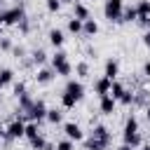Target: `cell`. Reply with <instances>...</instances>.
<instances>
[{"mask_svg": "<svg viewBox=\"0 0 150 150\" xmlns=\"http://www.w3.org/2000/svg\"><path fill=\"white\" fill-rule=\"evenodd\" d=\"M108 148H110L108 143H103V141H98V138H94V136L84 138V150H108Z\"/></svg>", "mask_w": 150, "mask_h": 150, "instance_id": "5bb4252c", "label": "cell"}, {"mask_svg": "<svg viewBox=\"0 0 150 150\" xmlns=\"http://www.w3.org/2000/svg\"><path fill=\"white\" fill-rule=\"evenodd\" d=\"M112 82H115V80H108L105 75H101V77L94 82V91H96V94L103 98V96H108V94H110V89H112Z\"/></svg>", "mask_w": 150, "mask_h": 150, "instance_id": "ba28073f", "label": "cell"}, {"mask_svg": "<svg viewBox=\"0 0 150 150\" xmlns=\"http://www.w3.org/2000/svg\"><path fill=\"white\" fill-rule=\"evenodd\" d=\"M5 136H7V129H5L2 124H0V138H5Z\"/></svg>", "mask_w": 150, "mask_h": 150, "instance_id": "74e56055", "label": "cell"}, {"mask_svg": "<svg viewBox=\"0 0 150 150\" xmlns=\"http://www.w3.org/2000/svg\"><path fill=\"white\" fill-rule=\"evenodd\" d=\"M12 52H14V56H16V59H21V56H23V47H14Z\"/></svg>", "mask_w": 150, "mask_h": 150, "instance_id": "8d00e7d4", "label": "cell"}, {"mask_svg": "<svg viewBox=\"0 0 150 150\" xmlns=\"http://www.w3.org/2000/svg\"><path fill=\"white\" fill-rule=\"evenodd\" d=\"M47 38H49V45H52V47H56V49H61V47H63V42H66V35H63V30H61V28H52Z\"/></svg>", "mask_w": 150, "mask_h": 150, "instance_id": "30bf717a", "label": "cell"}, {"mask_svg": "<svg viewBox=\"0 0 150 150\" xmlns=\"http://www.w3.org/2000/svg\"><path fill=\"white\" fill-rule=\"evenodd\" d=\"M2 28H5V26H2V23H0V40H2V38H5V35H2Z\"/></svg>", "mask_w": 150, "mask_h": 150, "instance_id": "60d3db41", "label": "cell"}, {"mask_svg": "<svg viewBox=\"0 0 150 150\" xmlns=\"http://www.w3.org/2000/svg\"><path fill=\"white\" fill-rule=\"evenodd\" d=\"M145 117H148V122H150V103L145 105Z\"/></svg>", "mask_w": 150, "mask_h": 150, "instance_id": "f35d334b", "label": "cell"}, {"mask_svg": "<svg viewBox=\"0 0 150 150\" xmlns=\"http://www.w3.org/2000/svg\"><path fill=\"white\" fill-rule=\"evenodd\" d=\"M122 12H124V0H105L103 2V16L110 23H122Z\"/></svg>", "mask_w": 150, "mask_h": 150, "instance_id": "277c9868", "label": "cell"}, {"mask_svg": "<svg viewBox=\"0 0 150 150\" xmlns=\"http://www.w3.org/2000/svg\"><path fill=\"white\" fill-rule=\"evenodd\" d=\"M0 49H2V52H12V49H14L12 40H9V38H2V40H0Z\"/></svg>", "mask_w": 150, "mask_h": 150, "instance_id": "1f68e13d", "label": "cell"}, {"mask_svg": "<svg viewBox=\"0 0 150 150\" xmlns=\"http://www.w3.org/2000/svg\"><path fill=\"white\" fill-rule=\"evenodd\" d=\"M54 77H56V70L54 68H40L38 75H35V82L38 84H49Z\"/></svg>", "mask_w": 150, "mask_h": 150, "instance_id": "7c38bea8", "label": "cell"}, {"mask_svg": "<svg viewBox=\"0 0 150 150\" xmlns=\"http://www.w3.org/2000/svg\"><path fill=\"white\" fill-rule=\"evenodd\" d=\"M52 68H54L56 75H61V77H70V73L75 70L73 63L68 61V54L61 52V49H56V54L52 56Z\"/></svg>", "mask_w": 150, "mask_h": 150, "instance_id": "3957f363", "label": "cell"}, {"mask_svg": "<svg viewBox=\"0 0 150 150\" xmlns=\"http://www.w3.org/2000/svg\"><path fill=\"white\" fill-rule=\"evenodd\" d=\"M14 94H16V96L28 94V91H26V84H23V82H14Z\"/></svg>", "mask_w": 150, "mask_h": 150, "instance_id": "d6a6232c", "label": "cell"}, {"mask_svg": "<svg viewBox=\"0 0 150 150\" xmlns=\"http://www.w3.org/2000/svg\"><path fill=\"white\" fill-rule=\"evenodd\" d=\"M63 134H66V138H70V141H84V131H82L80 124H75V122H66V124H63Z\"/></svg>", "mask_w": 150, "mask_h": 150, "instance_id": "52a82bcc", "label": "cell"}, {"mask_svg": "<svg viewBox=\"0 0 150 150\" xmlns=\"http://www.w3.org/2000/svg\"><path fill=\"white\" fill-rule=\"evenodd\" d=\"M115 105H117V101L108 94V96H103V98H101V105H98V108H101V112H103V115H112V112H115Z\"/></svg>", "mask_w": 150, "mask_h": 150, "instance_id": "4fadbf2b", "label": "cell"}, {"mask_svg": "<svg viewBox=\"0 0 150 150\" xmlns=\"http://www.w3.org/2000/svg\"><path fill=\"white\" fill-rule=\"evenodd\" d=\"M28 143H30V148H33V150H45V145H47V141L42 138V134H40L38 138H33V141H28Z\"/></svg>", "mask_w": 150, "mask_h": 150, "instance_id": "83f0119b", "label": "cell"}, {"mask_svg": "<svg viewBox=\"0 0 150 150\" xmlns=\"http://www.w3.org/2000/svg\"><path fill=\"white\" fill-rule=\"evenodd\" d=\"M0 141H2V138H0Z\"/></svg>", "mask_w": 150, "mask_h": 150, "instance_id": "7bdbcfd3", "label": "cell"}, {"mask_svg": "<svg viewBox=\"0 0 150 150\" xmlns=\"http://www.w3.org/2000/svg\"><path fill=\"white\" fill-rule=\"evenodd\" d=\"M61 120H63V112H61V110H56V108H49V110H47V122L59 124Z\"/></svg>", "mask_w": 150, "mask_h": 150, "instance_id": "484cf974", "label": "cell"}, {"mask_svg": "<svg viewBox=\"0 0 150 150\" xmlns=\"http://www.w3.org/2000/svg\"><path fill=\"white\" fill-rule=\"evenodd\" d=\"M98 33V23L94 21V19H87L84 21V26H82V35H87V38H94Z\"/></svg>", "mask_w": 150, "mask_h": 150, "instance_id": "ac0fdd59", "label": "cell"}, {"mask_svg": "<svg viewBox=\"0 0 150 150\" xmlns=\"http://www.w3.org/2000/svg\"><path fill=\"white\" fill-rule=\"evenodd\" d=\"M75 73H77L80 77H89V63H87V61L75 63Z\"/></svg>", "mask_w": 150, "mask_h": 150, "instance_id": "4316f807", "label": "cell"}, {"mask_svg": "<svg viewBox=\"0 0 150 150\" xmlns=\"http://www.w3.org/2000/svg\"><path fill=\"white\" fill-rule=\"evenodd\" d=\"M73 16H75V19H80V21H87V19H91V16H89V9H87V5H82V2H75V5H73Z\"/></svg>", "mask_w": 150, "mask_h": 150, "instance_id": "9a60e30c", "label": "cell"}, {"mask_svg": "<svg viewBox=\"0 0 150 150\" xmlns=\"http://www.w3.org/2000/svg\"><path fill=\"white\" fill-rule=\"evenodd\" d=\"M136 14H138V19L150 16V0H138L136 2Z\"/></svg>", "mask_w": 150, "mask_h": 150, "instance_id": "44dd1931", "label": "cell"}, {"mask_svg": "<svg viewBox=\"0 0 150 150\" xmlns=\"http://www.w3.org/2000/svg\"><path fill=\"white\" fill-rule=\"evenodd\" d=\"M103 75H105L108 80H117V75H120V63H117L115 59H108L105 66H103Z\"/></svg>", "mask_w": 150, "mask_h": 150, "instance_id": "8fae6325", "label": "cell"}, {"mask_svg": "<svg viewBox=\"0 0 150 150\" xmlns=\"http://www.w3.org/2000/svg\"><path fill=\"white\" fill-rule=\"evenodd\" d=\"M122 141H124L129 148H134V150H136V148H141V145H143V134H141V131H136V134H131V136H124Z\"/></svg>", "mask_w": 150, "mask_h": 150, "instance_id": "e0dca14e", "label": "cell"}, {"mask_svg": "<svg viewBox=\"0 0 150 150\" xmlns=\"http://www.w3.org/2000/svg\"><path fill=\"white\" fill-rule=\"evenodd\" d=\"M136 131H138V120H136L134 115H129V117H127V122H124L122 138H124V136H131V134H136Z\"/></svg>", "mask_w": 150, "mask_h": 150, "instance_id": "2e32d148", "label": "cell"}, {"mask_svg": "<svg viewBox=\"0 0 150 150\" xmlns=\"http://www.w3.org/2000/svg\"><path fill=\"white\" fill-rule=\"evenodd\" d=\"M56 150H75V143L70 138H63V141L56 143Z\"/></svg>", "mask_w": 150, "mask_h": 150, "instance_id": "f1b7e54d", "label": "cell"}, {"mask_svg": "<svg viewBox=\"0 0 150 150\" xmlns=\"http://www.w3.org/2000/svg\"><path fill=\"white\" fill-rule=\"evenodd\" d=\"M5 129H7V136H5V138H7V141H14V138H21V136L26 134V122H23L21 117H14Z\"/></svg>", "mask_w": 150, "mask_h": 150, "instance_id": "8992f818", "label": "cell"}, {"mask_svg": "<svg viewBox=\"0 0 150 150\" xmlns=\"http://www.w3.org/2000/svg\"><path fill=\"white\" fill-rule=\"evenodd\" d=\"M23 19H28L23 5H14V7H7V9H0V23L2 26H19Z\"/></svg>", "mask_w": 150, "mask_h": 150, "instance_id": "7a4b0ae2", "label": "cell"}, {"mask_svg": "<svg viewBox=\"0 0 150 150\" xmlns=\"http://www.w3.org/2000/svg\"><path fill=\"white\" fill-rule=\"evenodd\" d=\"M19 30H21V33H28V30H30V21H28V19H23V21L19 23Z\"/></svg>", "mask_w": 150, "mask_h": 150, "instance_id": "836d02e7", "label": "cell"}, {"mask_svg": "<svg viewBox=\"0 0 150 150\" xmlns=\"http://www.w3.org/2000/svg\"><path fill=\"white\" fill-rule=\"evenodd\" d=\"M30 61H33L35 66H42V63L47 61V54H45V49H33V54H30Z\"/></svg>", "mask_w": 150, "mask_h": 150, "instance_id": "d4e9b609", "label": "cell"}, {"mask_svg": "<svg viewBox=\"0 0 150 150\" xmlns=\"http://www.w3.org/2000/svg\"><path fill=\"white\" fill-rule=\"evenodd\" d=\"M12 80H14V70L12 68H0V89L5 84H12Z\"/></svg>", "mask_w": 150, "mask_h": 150, "instance_id": "cb8c5ba5", "label": "cell"}, {"mask_svg": "<svg viewBox=\"0 0 150 150\" xmlns=\"http://www.w3.org/2000/svg\"><path fill=\"white\" fill-rule=\"evenodd\" d=\"M45 5H47V12H52V14L61 9V0H47Z\"/></svg>", "mask_w": 150, "mask_h": 150, "instance_id": "4dcf8cb0", "label": "cell"}, {"mask_svg": "<svg viewBox=\"0 0 150 150\" xmlns=\"http://www.w3.org/2000/svg\"><path fill=\"white\" fill-rule=\"evenodd\" d=\"M143 45L150 49V30H145V33H143Z\"/></svg>", "mask_w": 150, "mask_h": 150, "instance_id": "d590c367", "label": "cell"}, {"mask_svg": "<svg viewBox=\"0 0 150 150\" xmlns=\"http://www.w3.org/2000/svg\"><path fill=\"white\" fill-rule=\"evenodd\" d=\"M131 21H138L136 5H134V7H124V12H122V23H131Z\"/></svg>", "mask_w": 150, "mask_h": 150, "instance_id": "7402d4cb", "label": "cell"}, {"mask_svg": "<svg viewBox=\"0 0 150 150\" xmlns=\"http://www.w3.org/2000/svg\"><path fill=\"white\" fill-rule=\"evenodd\" d=\"M47 110H49V108L45 105V101H42V98H38V101L33 103V108H30L23 117H26L28 122H38V124H40L42 120H47Z\"/></svg>", "mask_w": 150, "mask_h": 150, "instance_id": "5b68a950", "label": "cell"}, {"mask_svg": "<svg viewBox=\"0 0 150 150\" xmlns=\"http://www.w3.org/2000/svg\"><path fill=\"white\" fill-rule=\"evenodd\" d=\"M124 94H127V89H124V84L115 80V82H112V89H110V96H112L115 101H122V96H124Z\"/></svg>", "mask_w": 150, "mask_h": 150, "instance_id": "603a6c76", "label": "cell"}, {"mask_svg": "<svg viewBox=\"0 0 150 150\" xmlns=\"http://www.w3.org/2000/svg\"><path fill=\"white\" fill-rule=\"evenodd\" d=\"M143 75H145V77L150 80V59H148V61L143 63Z\"/></svg>", "mask_w": 150, "mask_h": 150, "instance_id": "e575fe53", "label": "cell"}, {"mask_svg": "<svg viewBox=\"0 0 150 150\" xmlns=\"http://www.w3.org/2000/svg\"><path fill=\"white\" fill-rule=\"evenodd\" d=\"M82 96H84V84L80 80H68L63 87V94H61V105L66 110H70L82 101Z\"/></svg>", "mask_w": 150, "mask_h": 150, "instance_id": "6da1fadb", "label": "cell"}, {"mask_svg": "<svg viewBox=\"0 0 150 150\" xmlns=\"http://www.w3.org/2000/svg\"><path fill=\"white\" fill-rule=\"evenodd\" d=\"M91 136L94 138H98V141H103V143H112V134L108 131V127L105 124H94V129H91Z\"/></svg>", "mask_w": 150, "mask_h": 150, "instance_id": "9c48e42d", "label": "cell"}, {"mask_svg": "<svg viewBox=\"0 0 150 150\" xmlns=\"http://www.w3.org/2000/svg\"><path fill=\"white\" fill-rule=\"evenodd\" d=\"M82 26H84V21H80V19H75V16L68 19V33H73V35H82Z\"/></svg>", "mask_w": 150, "mask_h": 150, "instance_id": "d6986e66", "label": "cell"}, {"mask_svg": "<svg viewBox=\"0 0 150 150\" xmlns=\"http://www.w3.org/2000/svg\"><path fill=\"white\" fill-rule=\"evenodd\" d=\"M63 2H75V0H63Z\"/></svg>", "mask_w": 150, "mask_h": 150, "instance_id": "b9f144b4", "label": "cell"}, {"mask_svg": "<svg viewBox=\"0 0 150 150\" xmlns=\"http://www.w3.org/2000/svg\"><path fill=\"white\" fill-rule=\"evenodd\" d=\"M117 150H134V148H129V145H127V143H122V145H120V148H117Z\"/></svg>", "mask_w": 150, "mask_h": 150, "instance_id": "ab89813d", "label": "cell"}, {"mask_svg": "<svg viewBox=\"0 0 150 150\" xmlns=\"http://www.w3.org/2000/svg\"><path fill=\"white\" fill-rule=\"evenodd\" d=\"M134 98H136V94L127 89V94L122 96V101H120V103H122V105H134Z\"/></svg>", "mask_w": 150, "mask_h": 150, "instance_id": "f546056e", "label": "cell"}, {"mask_svg": "<svg viewBox=\"0 0 150 150\" xmlns=\"http://www.w3.org/2000/svg\"><path fill=\"white\" fill-rule=\"evenodd\" d=\"M28 141H33V138H38L40 136V124L38 122H26V134H23Z\"/></svg>", "mask_w": 150, "mask_h": 150, "instance_id": "ffe728a7", "label": "cell"}]
</instances>
